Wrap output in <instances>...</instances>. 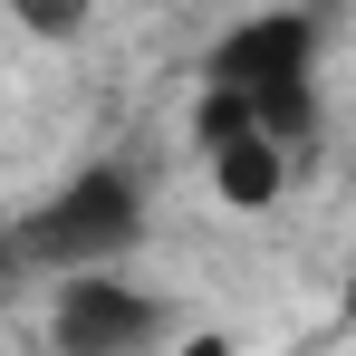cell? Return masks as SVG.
I'll list each match as a JSON object with an SVG mask.
<instances>
[{
	"label": "cell",
	"mask_w": 356,
	"mask_h": 356,
	"mask_svg": "<svg viewBox=\"0 0 356 356\" xmlns=\"http://www.w3.org/2000/svg\"><path fill=\"white\" fill-rule=\"evenodd\" d=\"M135 241H145V183L125 174V164H87V174H67L58 193L19 222L10 260L67 280V270H106V260H125Z\"/></svg>",
	"instance_id": "obj_1"
},
{
	"label": "cell",
	"mask_w": 356,
	"mask_h": 356,
	"mask_svg": "<svg viewBox=\"0 0 356 356\" xmlns=\"http://www.w3.org/2000/svg\"><path fill=\"white\" fill-rule=\"evenodd\" d=\"M49 337H58V356H145L154 298L106 280V270H67L58 298H49Z\"/></svg>",
	"instance_id": "obj_2"
},
{
	"label": "cell",
	"mask_w": 356,
	"mask_h": 356,
	"mask_svg": "<svg viewBox=\"0 0 356 356\" xmlns=\"http://www.w3.org/2000/svg\"><path fill=\"white\" fill-rule=\"evenodd\" d=\"M280 77H318V19L308 10H250L202 58V87H241V97H260Z\"/></svg>",
	"instance_id": "obj_3"
},
{
	"label": "cell",
	"mask_w": 356,
	"mask_h": 356,
	"mask_svg": "<svg viewBox=\"0 0 356 356\" xmlns=\"http://www.w3.org/2000/svg\"><path fill=\"white\" fill-rule=\"evenodd\" d=\"M202 164H212V193H222L232 212H270V202H280V183H289V154H280L270 135H241V145L202 154Z\"/></svg>",
	"instance_id": "obj_4"
},
{
	"label": "cell",
	"mask_w": 356,
	"mask_h": 356,
	"mask_svg": "<svg viewBox=\"0 0 356 356\" xmlns=\"http://www.w3.org/2000/svg\"><path fill=\"white\" fill-rule=\"evenodd\" d=\"M241 135H260V125H250V97H241V87H202V97H193V145L222 154Z\"/></svg>",
	"instance_id": "obj_5"
},
{
	"label": "cell",
	"mask_w": 356,
	"mask_h": 356,
	"mask_svg": "<svg viewBox=\"0 0 356 356\" xmlns=\"http://www.w3.org/2000/svg\"><path fill=\"white\" fill-rule=\"evenodd\" d=\"M10 10H19L29 39H77V29L97 19V0H10Z\"/></svg>",
	"instance_id": "obj_6"
},
{
	"label": "cell",
	"mask_w": 356,
	"mask_h": 356,
	"mask_svg": "<svg viewBox=\"0 0 356 356\" xmlns=\"http://www.w3.org/2000/svg\"><path fill=\"white\" fill-rule=\"evenodd\" d=\"M174 356H241V347H232V337H212V327H202V337H183Z\"/></svg>",
	"instance_id": "obj_7"
}]
</instances>
